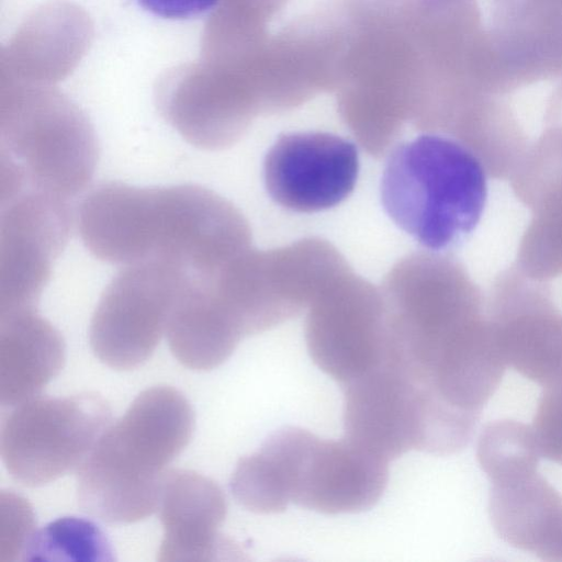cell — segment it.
<instances>
[{
    "label": "cell",
    "mask_w": 562,
    "mask_h": 562,
    "mask_svg": "<svg viewBox=\"0 0 562 562\" xmlns=\"http://www.w3.org/2000/svg\"><path fill=\"white\" fill-rule=\"evenodd\" d=\"M78 228L86 248L104 262L127 266L160 260L190 274L217 270L248 241L238 211L198 184L102 182L82 200Z\"/></svg>",
    "instance_id": "cell-1"
},
{
    "label": "cell",
    "mask_w": 562,
    "mask_h": 562,
    "mask_svg": "<svg viewBox=\"0 0 562 562\" xmlns=\"http://www.w3.org/2000/svg\"><path fill=\"white\" fill-rule=\"evenodd\" d=\"M193 429L194 413L183 393L168 385L144 390L79 467L81 509L115 525L150 516L167 468L188 446Z\"/></svg>",
    "instance_id": "cell-2"
},
{
    "label": "cell",
    "mask_w": 562,
    "mask_h": 562,
    "mask_svg": "<svg viewBox=\"0 0 562 562\" xmlns=\"http://www.w3.org/2000/svg\"><path fill=\"white\" fill-rule=\"evenodd\" d=\"M487 172L457 138L425 134L398 145L386 160L381 201L392 221L424 247L442 251L477 226Z\"/></svg>",
    "instance_id": "cell-3"
},
{
    "label": "cell",
    "mask_w": 562,
    "mask_h": 562,
    "mask_svg": "<svg viewBox=\"0 0 562 562\" xmlns=\"http://www.w3.org/2000/svg\"><path fill=\"white\" fill-rule=\"evenodd\" d=\"M1 198L36 191L69 200L91 181L99 159L94 130L61 100L12 102L1 115Z\"/></svg>",
    "instance_id": "cell-4"
},
{
    "label": "cell",
    "mask_w": 562,
    "mask_h": 562,
    "mask_svg": "<svg viewBox=\"0 0 562 562\" xmlns=\"http://www.w3.org/2000/svg\"><path fill=\"white\" fill-rule=\"evenodd\" d=\"M110 422L111 408L97 393L36 395L3 417L2 462L22 485L48 484L79 469Z\"/></svg>",
    "instance_id": "cell-5"
},
{
    "label": "cell",
    "mask_w": 562,
    "mask_h": 562,
    "mask_svg": "<svg viewBox=\"0 0 562 562\" xmlns=\"http://www.w3.org/2000/svg\"><path fill=\"white\" fill-rule=\"evenodd\" d=\"M190 273L160 260L127 265L104 288L89 325L94 356L115 370L150 358Z\"/></svg>",
    "instance_id": "cell-6"
},
{
    "label": "cell",
    "mask_w": 562,
    "mask_h": 562,
    "mask_svg": "<svg viewBox=\"0 0 562 562\" xmlns=\"http://www.w3.org/2000/svg\"><path fill=\"white\" fill-rule=\"evenodd\" d=\"M71 225L67 200L36 191L1 198L0 316L35 310Z\"/></svg>",
    "instance_id": "cell-7"
},
{
    "label": "cell",
    "mask_w": 562,
    "mask_h": 562,
    "mask_svg": "<svg viewBox=\"0 0 562 562\" xmlns=\"http://www.w3.org/2000/svg\"><path fill=\"white\" fill-rule=\"evenodd\" d=\"M485 305L487 322L506 364L546 386L562 379V312L546 283L515 265L494 279Z\"/></svg>",
    "instance_id": "cell-8"
},
{
    "label": "cell",
    "mask_w": 562,
    "mask_h": 562,
    "mask_svg": "<svg viewBox=\"0 0 562 562\" xmlns=\"http://www.w3.org/2000/svg\"><path fill=\"white\" fill-rule=\"evenodd\" d=\"M432 403L423 386L384 364L344 385L346 438L386 461L426 451Z\"/></svg>",
    "instance_id": "cell-9"
},
{
    "label": "cell",
    "mask_w": 562,
    "mask_h": 562,
    "mask_svg": "<svg viewBox=\"0 0 562 562\" xmlns=\"http://www.w3.org/2000/svg\"><path fill=\"white\" fill-rule=\"evenodd\" d=\"M358 175L356 145L327 132L280 135L263 161V181L271 199L300 213L341 203L353 191Z\"/></svg>",
    "instance_id": "cell-10"
},
{
    "label": "cell",
    "mask_w": 562,
    "mask_h": 562,
    "mask_svg": "<svg viewBox=\"0 0 562 562\" xmlns=\"http://www.w3.org/2000/svg\"><path fill=\"white\" fill-rule=\"evenodd\" d=\"M386 460L346 437L324 440L297 428L291 464V502L323 514L359 513L382 496Z\"/></svg>",
    "instance_id": "cell-11"
},
{
    "label": "cell",
    "mask_w": 562,
    "mask_h": 562,
    "mask_svg": "<svg viewBox=\"0 0 562 562\" xmlns=\"http://www.w3.org/2000/svg\"><path fill=\"white\" fill-rule=\"evenodd\" d=\"M490 482L488 513L496 533L519 550L562 562V495L537 468L514 470Z\"/></svg>",
    "instance_id": "cell-12"
},
{
    "label": "cell",
    "mask_w": 562,
    "mask_h": 562,
    "mask_svg": "<svg viewBox=\"0 0 562 562\" xmlns=\"http://www.w3.org/2000/svg\"><path fill=\"white\" fill-rule=\"evenodd\" d=\"M157 510L164 529L158 561H210L220 553L227 504L216 482L194 471L170 470Z\"/></svg>",
    "instance_id": "cell-13"
},
{
    "label": "cell",
    "mask_w": 562,
    "mask_h": 562,
    "mask_svg": "<svg viewBox=\"0 0 562 562\" xmlns=\"http://www.w3.org/2000/svg\"><path fill=\"white\" fill-rule=\"evenodd\" d=\"M306 344L313 362L342 386L386 363L389 324L361 304H325L308 317Z\"/></svg>",
    "instance_id": "cell-14"
},
{
    "label": "cell",
    "mask_w": 562,
    "mask_h": 562,
    "mask_svg": "<svg viewBox=\"0 0 562 562\" xmlns=\"http://www.w3.org/2000/svg\"><path fill=\"white\" fill-rule=\"evenodd\" d=\"M60 333L35 310L0 316V403L13 407L32 398L61 370Z\"/></svg>",
    "instance_id": "cell-15"
},
{
    "label": "cell",
    "mask_w": 562,
    "mask_h": 562,
    "mask_svg": "<svg viewBox=\"0 0 562 562\" xmlns=\"http://www.w3.org/2000/svg\"><path fill=\"white\" fill-rule=\"evenodd\" d=\"M508 180L531 211L562 200V125L548 127L528 144Z\"/></svg>",
    "instance_id": "cell-16"
},
{
    "label": "cell",
    "mask_w": 562,
    "mask_h": 562,
    "mask_svg": "<svg viewBox=\"0 0 562 562\" xmlns=\"http://www.w3.org/2000/svg\"><path fill=\"white\" fill-rule=\"evenodd\" d=\"M532 212L518 245L515 267L527 278L547 283L562 276V200Z\"/></svg>",
    "instance_id": "cell-17"
},
{
    "label": "cell",
    "mask_w": 562,
    "mask_h": 562,
    "mask_svg": "<svg viewBox=\"0 0 562 562\" xmlns=\"http://www.w3.org/2000/svg\"><path fill=\"white\" fill-rule=\"evenodd\" d=\"M476 458L490 480L515 469L537 468L540 453L531 426L502 419L482 430Z\"/></svg>",
    "instance_id": "cell-18"
},
{
    "label": "cell",
    "mask_w": 562,
    "mask_h": 562,
    "mask_svg": "<svg viewBox=\"0 0 562 562\" xmlns=\"http://www.w3.org/2000/svg\"><path fill=\"white\" fill-rule=\"evenodd\" d=\"M229 485L234 498L252 513H280L291 502L280 468L261 448L238 461Z\"/></svg>",
    "instance_id": "cell-19"
},
{
    "label": "cell",
    "mask_w": 562,
    "mask_h": 562,
    "mask_svg": "<svg viewBox=\"0 0 562 562\" xmlns=\"http://www.w3.org/2000/svg\"><path fill=\"white\" fill-rule=\"evenodd\" d=\"M531 428L540 457L562 464V379L543 386Z\"/></svg>",
    "instance_id": "cell-20"
},
{
    "label": "cell",
    "mask_w": 562,
    "mask_h": 562,
    "mask_svg": "<svg viewBox=\"0 0 562 562\" xmlns=\"http://www.w3.org/2000/svg\"><path fill=\"white\" fill-rule=\"evenodd\" d=\"M145 11L167 20H191L210 12L220 0H134Z\"/></svg>",
    "instance_id": "cell-21"
}]
</instances>
